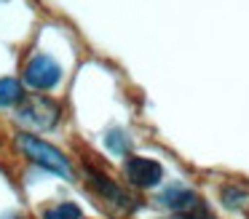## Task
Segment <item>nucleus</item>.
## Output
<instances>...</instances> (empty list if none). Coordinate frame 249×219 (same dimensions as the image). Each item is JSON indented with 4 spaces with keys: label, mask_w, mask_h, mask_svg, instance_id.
Returning <instances> with one entry per match:
<instances>
[{
    "label": "nucleus",
    "mask_w": 249,
    "mask_h": 219,
    "mask_svg": "<svg viewBox=\"0 0 249 219\" xmlns=\"http://www.w3.org/2000/svg\"><path fill=\"white\" fill-rule=\"evenodd\" d=\"M62 107L56 104L51 96L46 94H27L17 107V118L30 128H38V131H49L59 123Z\"/></svg>",
    "instance_id": "f257e3e1"
},
{
    "label": "nucleus",
    "mask_w": 249,
    "mask_h": 219,
    "mask_svg": "<svg viewBox=\"0 0 249 219\" xmlns=\"http://www.w3.org/2000/svg\"><path fill=\"white\" fill-rule=\"evenodd\" d=\"M19 147L27 152V158L33 160V163L43 166L46 171H54V174L65 176V179H72L70 160H67L65 152H59L54 144L43 142L40 136H33V134H19Z\"/></svg>",
    "instance_id": "f03ea898"
},
{
    "label": "nucleus",
    "mask_w": 249,
    "mask_h": 219,
    "mask_svg": "<svg viewBox=\"0 0 249 219\" xmlns=\"http://www.w3.org/2000/svg\"><path fill=\"white\" fill-rule=\"evenodd\" d=\"M62 78V67L56 64V59H51L49 53H38L27 62L24 67V83L33 85L38 91H49L59 83Z\"/></svg>",
    "instance_id": "7ed1b4c3"
},
{
    "label": "nucleus",
    "mask_w": 249,
    "mask_h": 219,
    "mask_svg": "<svg viewBox=\"0 0 249 219\" xmlns=\"http://www.w3.org/2000/svg\"><path fill=\"white\" fill-rule=\"evenodd\" d=\"M124 174H126V179H129V185L142 187V190L161 185V179H163L161 163L153 160V158H142V155H129V158H126Z\"/></svg>",
    "instance_id": "20e7f679"
},
{
    "label": "nucleus",
    "mask_w": 249,
    "mask_h": 219,
    "mask_svg": "<svg viewBox=\"0 0 249 219\" xmlns=\"http://www.w3.org/2000/svg\"><path fill=\"white\" fill-rule=\"evenodd\" d=\"M161 203L169 206L172 211H177L179 217L188 219H206V206L193 190L188 187H169L166 192L161 195Z\"/></svg>",
    "instance_id": "39448f33"
},
{
    "label": "nucleus",
    "mask_w": 249,
    "mask_h": 219,
    "mask_svg": "<svg viewBox=\"0 0 249 219\" xmlns=\"http://www.w3.org/2000/svg\"><path fill=\"white\" fill-rule=\"evenodd\" d=\"M89 176H91V187L99 192L102 198H107V201H113V203H118L121 208H131V198L126 195L124 190H121L118 185H115L110 176H105V174H99V171H94V168H89Z\"/></svg>",
    "instance_id": "423d86ee"
},
{
    "label": "nucleus",
    "mask_w": 249,
    "mask_h": 219,
    "mask_svg": "<svg viewBox=\"0 0 249 219\" xmlns=\"http://www.w3.org/2000/svg\"><path fill=\"white\" fill-rule=\"evenodd\" d=\"M24 91H22V83L17 78H0V107H11V104H19L24 99Z\"/></svg>",
    "instance_id": "0eeeda50"
},
{
    "label": "nucleus",
    "mask_w": 249,
    "mask_h": 219,
    "mask_svg": "<svg viewBox=\"0 0 249 219\" xmlns=\"http://www.w3.org/2000/svg\"><path fill=\"white\" fill-rule=\"evenodd\" d=\"M43 219H83V214L75 203H59V206L46 208Z\"/></svg>",
    "instance_id": "6e6552de"
},
{
    "label": "nucleus",
    "mask_w": 249,
    "mask_h": 219,
    "mask_svg": "<svg viewBox=\"0 0 249 219\" xmlns=\"http://www.w3.org/2000/svg\"><path fill=\"white\" fill-rule=\"evenodd\" d=\"M222 201H225L228 208H244V203H247L241 187H225V190H222Z\"/></svg>",
    "instance_id": "1a4fd4ad"
},
{
    "label": "nucleus",
    "mask_w": 249,
    "mask_h": 219,
    "mask_svg": "<svg viewBox=\"0 0 249 219\" xmlns=\"http://www.w3.org/2000/svg\"><path fill=\"white\" fill-rule=\"evenodd\" d=\"M105 142H107V147L113 150V152H124V150H126L124 147V134H121V131H110Z\"/></svg>",
    "instance_id": "9d476101"
}]
</instances>
